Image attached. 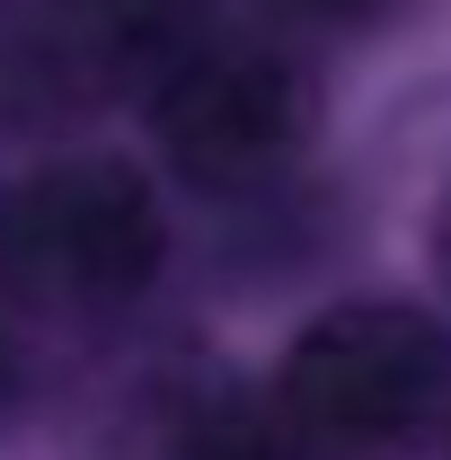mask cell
<instances>
[{
  "instance_id": "obj_1",
  "label": "cell",
  "mask_w": 451,
  "mask_h": 460,
  "mask_svg": "<svg viewBox=\"0 0 451 460\" xmlns=\"http://www.w3.org/2000/svg\"><path fill=\"white\" fill-rule=\"evenodd\" d=\"M142 115H151V142L177 186H195L213 204H266L319 151L328 89H319V62L292 27H275V18L222 27L213 18L142 89Z\"/></svg>"
},
{
  "instance_id": "obj_2",
  "label": "cell",
  "mask_w": 451,
  "mask_h": 460,
  "mask_svg": "<svg viewBox=\"0 0 451 460\" xmlns=\"http://www.w3.org/2000/svg\"><path fill=\"white\" fill-rule=\"evenodd\" d=\"M266 399L310 460H416L451 407V319L407 292H345L292 328Z\"/></svg>"
},
{
  "instance_id": "obj_3",
  "label": "cell",
  "mask_w": 451,
  "mask_h": 460,
  "mask_svg": "<svg viewBox=\"0 0 451 460\" xmlns=\"http://www.w3.org/2000/svg\"><path fill=\"white\" fill-rule=\"evenodd\" d=\"M169 275V204L124 151H54L0 195V301L107 328Z\"/></svg>"
},
{
  "instance_id": "obj_4",
  "label": "cell",
  "mask_w": 451,
  "mask_h": 460,
  "mask_svg": "<svg viewBox=\"0 0 451 460\" xmlns=\"http://www.w3.org/2000/svg\"><path fill=\"white\" fill-rule=\"evenodd\" d=\"M115 98L124 89L89 45V27L71 18V0H0V133L62 142Z\"/></svg>"
},
{
  "instance_id": "obj_5",
  "label": "cell",
  "mask_w": 451,
  "mask_h": 460,
  "mask_svg": "<svg viewBox=\"0 0 451 460\" xmlns=\"http://www.w3.org/2000/svg\"><path fill=\"white\" fill-rule=\"evenodd\" d=\"M160 443H169L160 460H310L283 407L266 399V381H239V372H186L169 390Z\"/></svg>"
},
{
  "instance_id": "obj_6",
  "label": "cell",
  "mask_w": 451,
  "mask_h": 460,
  "mask_svg": "<svg viewBox=\"0 0 451 460\" xmlns=\"http://www.w3.org/2000/svg\"><path fill=\"white\" fill-rule=\"evenodd\" d=\"M71 18H80L89 45L107 54L115 89L142 98V89H151V80L222 18V0H71Z\"/></svg>"
},
{
  "instance_id": "obj_7",
  "label": "cell",
  "mask_w": 451,
  "mask_h": 460,
  "mask_svg": "<svg viewBox=\"0 0 451 460\" xmlns=\"http://www.w3.org/2000/svg\"><path fill=\"white\" fill-rule=\"evenodd\" d=\"M416 0H266V18L292 36H381L398 27Z\"/></svg>"
},
{
  "instance_id": "obj_8",
  "label": "cell",
  "mask_w": 451,
  "mask_h": 460,
  "mask_svg": "<svg viewBox=\"0 0 451 460\" xmlns=\"http://www.w3.org/2000/svg\"><path fill=\"white\" fill-rule=\"evenodd\" d=\"M27 399H36V354H27V337H18V310L0 301V434H18Z\"/></svg>"
},
{
  "instance_id": "obj_9",
  "label": "cell",
  "mask_w": 451,
  "mask_h": 460,
  "mask_svg": "<svg viewBox=\"0 0 451 460\" xmlns=\"http://www.w3.org/2000/svg\"><path fill=\"white\" fill-rule=\"evenodd\" d=\"M425 257H434V284L451 292V177L434 186V213H425Z\"/></svg>"
},
{
  "instance_id": "obj_10",
  "label": "cell",
  "mask_w": 451,
  "mask_h": 460,
  "mask_svg": "<svg viewBox=\"0 0 451 460\" xmlns=\"http://www.w3.org/2000/svg\"><path fill=\"white\" fill-rule=\"evenodd\" d=\"M434 443H443V460H451V407H443V434H434Z\"/></svg>"
}]
</instances>
